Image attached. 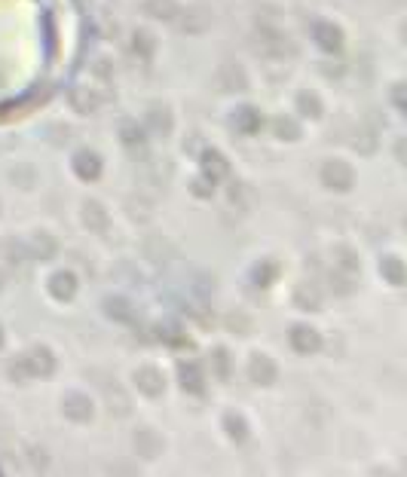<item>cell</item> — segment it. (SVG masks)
<instances>
[{"label": "cell", "mask_w": 407, "mask_h": 477, "mask_svg": "<svg viewBox=\"0 0 407 477\" xmlns=\"http://www.w3.org/2000/svg\"><path fill=\"white\" fill-rule=\"evenodd\" d=\"M236 129L239 132H255V129H260V113L257 111H251V107H242L239 113H236Z\"/></svg>", "instance_id": "14"}, {"label": "cell", "mask_w": 407, "mask_h": 477, "mask_svg": "<svg viewBox=\"0 0 407 477\" xmlns=\"http://www.w3.org/2000/svg\"><path fill=\"white\" fill-rule=\"evenodd\" d=\"M135 382H138V389H141L144 395H150V398L163 395V389H166V380H163V373H159L157 367H141V371L135 373Z\"/></svg>", "instance_id": "4"}, {"label": "cell", "mask_w": 407, "mask_h": 477, "mask_svg": "<svg viewBox=\"0 0 407 477\" xmlns=\"http://www.w3.org/2000/svg\"><path fill=\"white\" fill-rule=\"evenodd\" d=\"M74 168H77V175H80L83 181H92V178H98V172H102V163H98L95 153L83 150V153H77L74 156Z\"/></svg>", "instance_id": "10"}, {"label": "cell", "mask_w": 407, "mask_h": 477, "mask_svg": "<svg viewBox=\"0 0 407 477\" xmlns=\"http://www.w3.org/2000/svg\"><path fill=\"white\" fill-rule=\"evenodd\" d=\"M337 257H340V266H343V269H356V260H352V251H346V248H337Z\"/></svg>", "instance_id": "27"}, {"label": "cell", "mask_w": 407, "mask_h": 477, "mask_svg": "<svg viewBox=\"0 0 407 477\" xmlns=\"http://www.w3.org/2000/svg\"><path fill=\"white\" fill-rule=\"evenodd\" d=\"M49 291H52V297L56 300H71L77 294V279L71 273H56L49 279Z\"/></svg>", "instance_id": "9"}, {"label": "cell", "mask_w": 407, "mask_h": 477, "mask_svg": "<svg viewBox=\"0 0 407 477\" xmlns=\"http://www.w3.org/2000/svg\"><path fill=\"white\" fill-rule=\"evenodd\" d=\"M276 132L288 135V138H297V135H301V129H297L294 120H279V122H276Z\"/></svg>", "instance_id": "25"}, {"label": "cell", "mask_w": 407, "mask_h": 477, "mask_svg": "<svg viewBox=\"0 0 407 477\" xmlns=\"http://www.w3.org/2000/svg\"><path fill=\"white\" fill-rule=\"evenodd\" d=\"M83 220H86L89 229H98V233L107 227V214H104V209L98 202H86V205H83Z\"/></svg>", "instance_id": "12"}, {"label": "cell", "mask_w": 407, "mask_h": 477, "mask_svg": "<svg viewBox=\"0 0 407 477\" xmlns=\"http://www.w3.org/2000/svg\"><path fill=\"white\" fill-rule=\"evenodd\" d=\"M10 376H13L15 382H25L28 376H31V367H28V358H25V355H22V358H19V361H15V364L10 367Z\"/></svg>", "instance_id": "24"}, {"label": "cell", "mask_w": 407, "mask_h": 477, "mask_svg": "<svg viewBox=\"0 0 407 477\" xmlns=\"http://www.w3.org/2000/svg\"><path fill=\"white\" fill-rule=\"evenodd\" d=\"M276 364H273V358H266V355H255L251 358V364H248V376H251V382H257V386H270V382H276Z\"/></svg>", "instance_id": "3"}, {"label": "cell", "mask_w": 407, "mask_h": 477, "mask_svg": "<svg viewBox=\"0 0 407 477\" xmlns=\"http://www.w3.org/2000/svg\"><path fill=\"white\" fill-rule=\"evenodd\" d=\"M135 450H138V456L153 459L159 453V437L153 435L150 428H138V432H135Z\"/></svg>", "instance_id": "11"}, {"label": "cell", "mask_w": 407, "mask_h": 477, "mask_svg": "<svg viewBox=\"0 0 407 477\" xmlns=\"http://www.w3.org/2000/svg\"><path fill=\"white\" fill-rule=\"evenodd\" d=\"M0 346H3V330H0Z\"/></svg>", "instance_id": "29"}, {"label": "cell", "mask_w": 407, "mask_h": 477, "mask_svg": "<svg viewBox=\"0 0 407 477\" xmlns=\"http://www.w3.org/2000/svg\"><path fill=\"white\" fill-rule=\"evenodd\" d=\"M291 346H294L301 355H310V352H316L321 346V337H319V330H312L306 325H297L294 330H291Z\"/></svg>", "instance_id": "2"}, {"label": "cell", "mask_w": 407, "mask_h": 477, "mask_svg": "<svg viewBox=\"0 0 407 477\" xmlns=\"http://www.w3.org/2000/svg\"><path fill=\"white\" fill-rule=\"evenodd\" d=\"M31 251H34L37 257H52V251H56V242H52V236L37 233L34 242H31Z\"/></svg>", "instance_id": "17"}, {"label": "cell", "mask_w": 407, "mask_h": 477, "mask_svg": "<svg viewBox=\"0 0 407 477\" xmlns=\"http://www.w3.org/2000/svg\"><path fill=\"white\" fill-rule=\"evenodd\" d=\"M71 102H74L77 107H80V111H83V113H89V111H95V104H98V102H95V98H92V95L86 98V92H83V89H74V95H71Z\"/></svg>", "instance_id": "23"}, {"label": "cell", "mask_w": 407, "mask_h": 477, "mask_svg": "<svg viewBox=\"0 0 407 477\" xmlns=\"http://www.w3.org/2000/svg\"><path fill=\"white\" fill-rule=\"evenodd\" d=\"M380 273L386 275V279L392 282V284H401V282H404V266H401V260H398V257H386V260H383V264H380Z\"/></svg>", "instance_id": "15"}, {"label": "cell", "mask_w": 407, "mask_h": 477, "mask_svg": "<svg viewBox=\"0 0 407 477\" xmlns=\"http://www.w3.org/2000/svg\"><path fill=\"white\" fill-rule=\"evenodd\" d=\"M61 410H65V417L74 419V422H86V419H92V404H89L86 395H67L65 404H61Z\"/></svg>", "instance_id": "5"}, {"label": "cell", "mask_w": 407, "mask_h": 477, "mask_svg": "<svg viewBox=\"0 0 407 477\" xmlns=\"http://www.w3.org/2000/svg\"><path fill=\"white\" fill-rule=\"evenodd\" d=\"M107 312H111V315H117V318H129L126 303H122V300H111V303H107Z\"/></svg>", "instance_id": "26"}, {"label": "cell", "mask_w": 407, "mask_h": 477, "mask_svg": "<svg viewBox=\"0 0 407 477\" xmlns=\"http://www.w3.org/2000/svg\"><path fill=\"white\" fill-rule=\"evenodd\" d=\"M321 181H325V187H331V190H349L352 187V168L346 163H340V159H331V163H325V168H321Z\"/></svg>", "instance_id": "1"}, {"label": "cell", "mask_w": 407, "mask_h": 477, "mask_svg": "<svg viewBox=\"0 0 407 477\" xmlns=\"http://www.w3.org/2000/svg\"><path fill=\"white\" fill-rule=\"evenodd\" d=\"M224 422H227L230 437H233V441H242V437H245V422H242V417H233V413H230Z\"/></svg>", "instance_id": "22"}, {"label": "cell", "mask_w": 407, "mask_h": 477, "mask_svg": "<svg viewBox=\"0 0 407 477\" xmlns=\"http://www.w3.org/2000/svg\"><path fill=\"white\" fill-rule=\"evenodd\" d=\"M297 107H301L303 113H310V117H319V113H321V104H319L316 95H301V98H297Z\"/></svg>", "instance_id": "21"}, {"label": "cell", "mask_w": 407, "mask_h": 477, "mask_svg": "<svg viewBox=\"0 0 407 477\" xmlns=\"http://www.w3.org/2000/svg\"><path fill=\"white\" fill-rule=\"evenodd\" d=\"M221 80H224L227 89H245V74L236 65H224V67H221Z\"/></svg>", "instance_id": "16"}, {"label": "cell", "mask_w": 407, "mask_h": 477, "mask_svg": "<svg viewBox=\"0 0 407 477\" xmlns=\"http://www.w3.org/2000/svg\"><path fill=\"white\" fill-rule=\"evenodd\" d=\"M202 165H205V175H209L212 181H214V178H221V175L227 172V163L218 156V153H205V163H202Z\"/></svg>", "instance_id": "18"}, {"label": "cell", "mask_w": 407, "mask_h": 477, "mask_svg": "<svg viewBox=\"0 0 407 477\" xmlns=\"http://www.w3.org/2000/svg\"><path fill=\"white\" fill-rule=\"evenodd\" d=\"M107 401H111V410H117L120 417H126V413H129V395L122 389H111V391H107Z\"/></svg>", "instance_id": "19"}, {"label": "cell", "mask_w": 407, "mask_h": 477, "mask_svg": "<svg viewBox=\"0 0 407 477\" xmlns=\"http://www.w3.org/2000/svg\"><path fill=\"white\" fill-rule=\"evenodd\" d=\"M218 367L221 373H227V352H218Z\"/></svg>", "instance_id": "28"}, {"label": "cell", "mask_w": 407, "mask_h": 477, "mask_svg": "<svg viewBox=\"0 0 407 477\" xmlns=\"http://www.w3.org/2000/svg\"><path fill=\"white\" fill-rule=\"evenodd\" d=\"M209 25H212V13L205 10V6H193V10L181 19V31H187V34H202Z\"/></svg>", "instance_id": "7"}, {"label": "cell", "mask_w": 407, "mask_h": 477, "mask_svg": "<svg viewBox=\"0 0 407 477\" xmlns=\"http://www.w3.org/2000/svg\"><path fill=\"white\" fill-rule=\"evenodd\" d=\"M144 13L153 15V19H175V15H178V6H175V0H147V3H144Z\"/></svg>", "instance_id": "13"}, {"label": "cell", "mask_w": 407, "mask_h": 477, "mask_svg": "<svg viewBox=\"0 0 407 477\" xmlns=\"http://www.w3.org/2000/svg\"><path fill=\"white\" fill-rule=\"evenodd\" d=\"M28 367H31V376H49L52 371H56V358H52V352L49 349H40V346H37L34 352H28Z\"/></svg>", "instance_id": "6"}, {"label": "cell", "mask_w": 407, "mask_h": 477, "mask_svg": "<svg viewBox=\"0 0 407 477\" xmlns=\"http://www.w3.org/2000/svg\"><path fill=\"white\" fill-rule=\"evenodd\" d=\"M312 34H316V40L325 52H337L340 49V43H343V34L334 25H328V22H321V25L312 28Z\"/></svg>", "instance_id": "8"}, {"label": "cell", "mask_w": 407, "mask_h": 477, "mask_svg": "<svg viewBox=\"0 0 407 477\" xmlns=\"http://www.w3.org/2000/svg\"><path fill=\"white\" fill-rule=\"evenodd\" d=\"M153 46H157V43H153V37L147 34V31H138V34H135V43H132V49L138 52V56L150 58V56H153Z\"/></svg>", "instance_id": "20"}]
</instances>
